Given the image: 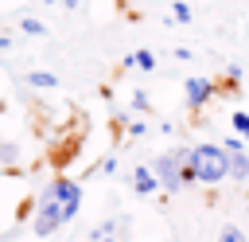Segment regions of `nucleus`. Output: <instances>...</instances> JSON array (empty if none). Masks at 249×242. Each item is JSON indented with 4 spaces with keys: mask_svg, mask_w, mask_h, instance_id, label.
<instances>
[{
    "mask_svg": "<svg viewBox=\"0 0 249 242\" xmlns=\"http://www.w3.org/2000/svg\"><path fill=\"white\" fill-rule=\"evenodd\" d=\"M226 180H233V183H245V180H249V156H245V152H230V172H226Z\"/></svg>",
    "mask_w": 249,
    "mask_h": 242,
    "instance_id": "obj_6",
    "label": "nucleus"
},
{
    "mask_svg": "<svg viewBox=\"0 0 249 242\" xmlns=\"http://www.w3.org/2000/svg\"><path fill=\"white\" fill-rule=\"evenodd\" d=\"M43 4H54V0H43Z\"/></svg>",
    "mask_w": 249,
    "mask_h": 242,
    "instance_id": "obj_21",
    "label": "nucleus"
},
{
    "mask_svg": "<svg viewBox=\"0 0 249 242\" xmlns=\"http://www.w3.org/2000/svg\"><path fill=\"white\" fill-rule=\"evenodd\" d=\"M148 168H152V176H156V183H160L163 191H183L187 183H195V180H191V148L160 152Z\"/></svg>",
    "mask_w": 249,
    "mask_h": 242,
    "instance_id": "obj_2",
    "label": "nucleus"
},
{
    "mask_svg": "<svg viewBox=\"0 0 249 242\" xmlns=\"http://www.w3.org/2000/svg\"><path fill=\"white\" fill-rule=\"evenodd\" d=\"M144 133H148L144 121H132V125H128V137H144Z\"/></svg>",
    "mask_w": 249,
    "mask_h": 242,
    "instance_id": "obj_17",
    "label": "nucleus"
},
{
    "mask_svg": "<svg viewBox=\"0 0 249 242\" xmlns=\"http://www.w3.org/2000/svg\"><path fill=\"white\" fill-rule=\"evenodd\" d=\"M12 47V35H0V51H8Z\"/></svg>",
    "mask_w": 249,
    "mask_h": 242,
    "instance_id": "obj_18",
    "label": "nucleus"
},
{
    "mask_svg": "<svg viewBox=\"0 0 249 242\" xmlns=\"http://www.w3.org/2000/svg\"><path fill=\"white\" fill-rule=\"evenodd\" d=\"M183 90H187V98H183V101H187V109H191V113H198V109L214 98L218 78H187V86H183Z\"/></svg>",
    "mask_w": 249,
    "mask_h": 242,
    "instance_id": "obj_4",
    "label": "nucleus"
},
{
    "mask_svg": "<svg viewBox=\"0 0 249 242\" xmlns=\"http://www.w3.org/2000/svg\"><path fill=\"white\" fill-rule=\"evenodd\" d=\"M222 148H226V152H245V137H237V133H233V137H226V141H222Z\"/></svg>",
    "mask_w": 249,
    "mask_h": 242,
    "instance_id": "obj_14",
    "label": "nucleus"
},
{
    "mask_svg": "<svg viewBox=\"0 0 249 242\" xmlns=\"http://www.w3.org/2000/svg\"><path fill=\"white\" fill-rule=\"evenodd\" d=\"M171 16H175L179 23H191V20H195V12H191L187 0H171Z\"/></svg>",
    "mask_w": 249,
    "mask_h": 242,
    "instance_id": "obj_12",
    "label": "nucleus"
},
{
    "mask_svg": "<svg viewBox=\"0 0 249 242\" xmlns=\"http://www.w3.org/2000/svg\"><path fill=\"white\" fill-rule=\"evenodd\" d=\"M218 242H249V238H245V230H241V226H233V222H226V226L218 230Z\"/></svg>",
    "mask_w": 249,
    "mask_h": 242,
    "instance_id": "obj_11",
    "label": "nucleus"
},
{
    "mask_svg": "<svg viewBox=\"0 0 249 242\" xmlns=\"http://www.w3.org/2000/svg\"><path fill=\"white\" fill-rule=\"evenodd\" d=\"M19 31L31 35V39H43V35H47V23H43L39 16H19Z\"/></svg>",
    "mask_w": 249,
    "mask_h": 242,
    "instance_id": "obj_7",
    "label": "nucleus"
},
{
    "mask_svg": "<svg viewBox=\"0 0 249 242\" xmlns=\"http://www.w3.org/2000/svg\"><path fill=\"white\" fill-rule=\"evenodd\" d=\"M97 172H109V176H113V172H117V156H105V160L97 164Z\"/></svg>",
    "mask_w": 249,
    "mask_h": 242,
    "instance_id": "obj_16",
    "label": "nucleus"
},
{
    "mask_svg": "<svg viewBox=\"0 0 249 242\" xmlns=\"http://www.w3.org/2000/svg\"><path fill=\"white\" fill-rule=\"evenodd\" d=\"M230 125H233L237 137H245V133H249V113H245V109H233V121H230Z\"/></svg>",
    "mask_w": 249,
    "mask_h": 242,
    "instance_id": "obj_13",
    "label": "nucleus"
},
{
    "mask_svg": "<svg viewBox=\"0 0 249 242\" xmlns=\"http://www.w3.org/2000/svg\"><path fill=\"white\" fill-rule=\"evenodd\" d=\"M16 160H19V148H16L12 141H4V137H0V168H12Z\"/></svg>",
    "mask_w": 249,
    "mask_h": 242,
    "instance_id": "obj_10",
    "label": "nucleus"
},
{
    "mask_svg": "<svg viewBox=\"0 0 249 242\" xmlns=\"http://www.w3.org/2000/svg\"><path fill=\"white\" fill-rule=\"evenodd\" d=\"M245 141H249V133H245Z\"/></svg>",
    "mask_w": 249,
    "mask_h": 242,
    "instance_id": "obj_22",
    "label": "nucleus"
},
{
    "mask_svg": "<svg viewBox=\"0 0 249 242\" xmlns=\"http://www.w3.org/2000/svg\"><path fill=\"white\" fill-rule=\"evenodd\" d=\"M58 4H62L66 12H74V8H78V0H58Z\"/></svg>",
    "mask_w": 249,
    "mask_h": 242,
    "instance_id": "obj_19",
    "label": "nucleus"
},
{
    "mask_svg": "<svg viewBox=\"0 0 249 242\" xmlns=\"http://www.w3.org/2000/svg\"><path fill=\"white\" fill-rule=\"evenodd\" d=\"M132 191H136V195H152V191H160V183H156V176H152L148 164H136V168H132Z\"/></svg>",
    "mask_w": 249,
    "mask_h": 242,
    "instance_id": "obj_5",
    "label": "nucleus"
},
{
    "mask_svg": "<svg viewBox=\"0 0 249 242\" xmlns=\"http://www.w3.org/2000/svg\"><path fill=\"white\" fill-rule=\"evenodd\" d=\"M245 215H249V199H245Z\"/></svg>",
    "mask_w": 249,
    "mask_h": 242,
    "instance_id": "obj_20",
    "label": "nucleus"
},
{
    "mask_svg": "<svg viewBox=\"0 0 249 242\" xmlns=\"http://www.w3.org/2000/svg\"><path fill=\"white\" fill-rule=\"evenodd\" d=\"M128 62H132V66H140V70H156V55H152L148 47L132 51V55H128Z\"/></svg>",
    "mask_w": 249,
    "mask_h": 242,
    "instance_id": "obj_9",
    "label": "nucleus"
},
{
    "mask_svg": "<svg viewBox=\"0 0 249 242\" xmlns=\"http://www.w3.org/2000/svg\"><path fill=\"white\" fill-rule=\"evenodd\" d=\"M27 86H35V90H54L58 78H54L51 70H31V74H27Z\"/></svg>",
    "mask_w": 249,
    "mask_h": 242,
    "instance_id": "obj_8",
    "label": "nucleus"
},
{
    "mask_svg": "<svg viewBox=\"0 0 249 242\" xmlns=\"http://www.w3.org/2000/svg\"><path fill=\"white\" fill-rule=\"evenodd\" d=\"M78 207H82V183H78V180L58 176V180H51V183L39 191L31 230H35L39 238H51L58 226H66V222L78 215Z\"/></svg>",
    "mask_w": 249,
    "mask_h": 242,
    "instance_id": "obj_1",
    "label": "nucleus"
},
{
    "mask_svg": "<svg viewBox=\"0 0 249 242\" xmlns=\"http://www.w3.org/2000/svg\"><path fill=\"white\" fill-rule=\"evenodd\" d=\"M132 109H140V113H144V109H152V101H148V94H144V90H136V98H132Z\"/></svg>",
    "mask_w": 249,
    "mask_h": 242,
    "instance_id": "obj_15",
    "label": "nucleus"
},
{
    "mask_svg": "<svg viewBox=\"0 0 249 242\" xmlns=\"http://www.w3.org/2000/svg\"><path fill=\"white\" fill-rule=\"evenodd\" d=\"M230 172V152L222 144H195L191 148V180L195 183H222Z\"/></svg>",
    "mask_w": 249,
    "mask_h": 242,
    "instance_id": "obj_3",
    "label": "nucleus"
}]
</instances>
